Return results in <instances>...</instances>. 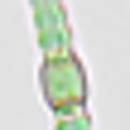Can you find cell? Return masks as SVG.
<instances>
[{
  "mask_svg": "<svg viewBox=\"0 0 130 130\" xmlns=\"http://www.w3.org/2000/svg\"><path fill=\"white\" fill-rule=\"evenodd\" d=\"M43 96L63 116H77L82 111V68L72 63V53H53L43 63Z\"/></svg>",
  "mask_w": 130,
  "mask_h": 130,
  "instance_id": "6da1fadb",
  "label": "cell"
}]
</instances>
